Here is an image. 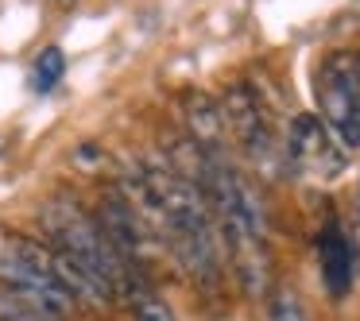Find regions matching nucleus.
Instances as JSON below:
<instances>
[{
	"label": "nucleus",
	"instance_id": "nucleus-3",
	"mask_svg": "<svg viewBox=\"0 0 360 321\" xmlns=\"http://www.w3.org/2000/svg\"><path fill=\"white\" fill-rule=\"evenodd\" d=\"M314 89H318V117L321 124L333 132V140L341 143L345 151L360 148V81H356V55H337L321 58L318 78H314Z\"/></svg>",
	"mask_w": 360,
	"mask_h": 321
},
{
	"label": "nucleus",
	"instance_id": "nucleus-7",
	"mask_svg": "<svg viewBox=\"0 0 360 321\" xmlns=\"http://www.w3.org/2000/svg\"><path fill=\"white\" fill-rule=\"evenodd\" d=\"M182 112H186V136L202 151H221L225 143V117H221V101H213L202 89H190L182 97Z\"/></svg>",
	"mask_w": 360,
	"mask_h": 321
},
{
	"label": "nucleus",
	"instance_id": "nucleus-11",
	"mask_svg": "<svg viewBox=\"0 0 360 321\" xmlns=\"http://www.w3.org/2000/svg\"><path fill=\"white\" fill-rule=\"evenodd\" d=\"M0 321H55V317H47L43 310H35V306L12 298L8 290H0Z\"/></svg>",
	"mask_w": 360,
	"mask_h": 321
},
{
	"label": "nucleus",
	"instance_id": "nucleus-6",
	"mask_svg": "<svg viewBox=\"0 0 360 321\" xmlns=\"http://www.w3.org/2000/svg\"><path fill=\"white\" fill-rule=\"evenodd\" d=\"M318 267H321L326 294L333 302H341L352 290V279H356V251H352V240L337 217H329L318 232Z\"/></svg>",
	"mask_w": 360,
	"mask_h": 321
},
{
	"label": "nucleus",
	"instance_id": "nucleus-10",
	"mask_svg": "<svg viewBox=\"0 0 360 321\" xmlns=\"http://www.w3.org/2000/svg\"><path fill=\"white\" fill-rule=\"evenodd\" d=\"M267 321H314V317L290 287H275L267 294Z\"/></svg>",
	"mask_w": 360,
	"mask_h": 321
},
{
	"label": "nucleus",
	"instance_id": "nucleus-14",
	"mask_svg": "<svg viewBox=\"0 0 360 321\" xmlns=\"http://www.w3.org/2000/svg\"><path fill=\"white\" fill-rule=\"evenodd\" d=\"M356 81H360V55H356Z\"/></svg>",
	"mask_w": 360,
	"mask_h": 321
},
{
	"label": "nucleus",
	"instance_id": "nucleus-13",
	"mask_svg": "<svg viewBox=\"0 0 360 321\" xmlns=\"http://www.w3.org/2000/svg\"><path fill=\"white\" fill-rule=\"evenodd\" d=\"M356 232H360V194H356Z\"/></svg>",
	"mask_w": 360,
	"mask_h": 321
},
{
	"label": "nucleus",
	"instance_id": "nucleus-9",
	"mask_svg": "<svg viewBox=\"0 0 360 321\" xmlns=\"http://www.w3.org/2000/svg\"><path fill=\"white\" fill-rule=\"evenodd\" d=\"M63 74H66V55L58 47H43L39 55H35V63H32V86L39 89V93L55 89L58 81H63Z\"/></svg>",
	"mask_w": 360,
	"mask_h": 321
},
{
	"label": "nucleus",
	"instance_id": "nucleus-1",
	"mask_svg": "<svg viewBox=\"0 0 360 321\" xmlns=\"http://www.w3.org/2000/svg\"><path fill=\"white\" fill-rule=\"evenodd\" d=\"M43 232H47V244L66 256L70 263H78L86 275H94L101 287H109L112 294L120 298V282H124V263L117 259V251L109 248L97 217L70 194H55L39 213Z\"/></svg>",
	"mask_w": 360,
	"mask_h": 321
},
{
	"label": "nucleus",
	"instance_id": "nucleus-8",
	"mask_svg": "<svg viewBox=\"0 0 360 321\" xmlns=\"http://www.w3.org/2000/svg\"><path fill=\"white\" fill-rule=\"evenodd\" d=\"M120 302L128 306L132 321H174L167 298L159 294V287L151 282L148 271H128L120 282Z\"/></svg>",
	"mask_w": 360,
	"mask_h": 321
},
{
	"label": "nucleus",
	"instance_id": "nucleus-12",
	"mask_svg": "<svg viewBox=\"0 0 360 321\" xmlns=\"http://www.w3.org/2000/svg\"><path fill=\"white\" fill-rule=\"evenodd\" d=\"M58 8H74V4H78V0H55Z\"/></svg>",
	"mask_w": 360,
	"mask_h": 321
},
{
	"label": "nucleus",
	"instance_id": "nucleus-4",
	"mask_svg": "<svg viewBox=\"0 0 360 321\" xmlns=\"http://www.w3.org/2000/svg\"><path fill=\"white\" fill-rule=\"evenodd\" d=\"M221 117H225V132H233V140L240 143V151L252 163H275L279 143H275L271 112H267L264 97L248 81H236V86L225 89V97H221Z\"/></svg>",
	"mask_w": 360,
	"mask_h": 321
},
{
	"label": "nucleus",
	"instance_id": "nucleus-2",
	"mask_svg": "<svg viewBox=\"0 0 360 321\" xmlns=\"http://www.w3.org/2000/svg\"><path fill=\"white\" fill-rule=\"evenodd\" d=\"M0 290H8L12 298L35 306L55 321H70L82 310V302L58 275L55 251L27 236H8L0 248Z\"/></svg>",
	"mask_w": 360,
	"mask_h": 321
},
{
	"label": "nucleus",
	"instance_id": "nucleus-5",
	"mask_svg": "<svg viewBox=\"0 0 360 321\" xmlns=\"http://www.w3.org/2000/svg\"><path fill=\"white\" fill-rule=\"evenodd\" d=\"M283 163L298 174H314V178H333L345 166V148L333 140L318 112H298L287 128V148H283Z\"/></svg>",
	"mask_w": 360,
	"mask_h": 321
}]
</instances>
